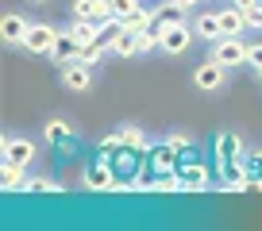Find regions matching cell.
Wrapping results in <instances>:
<instances>
[{"label": "cell", "instance_id": "cell-1", "mask_svg": "<svg viewBox=\"0 0 262 231\" xmlns=\"http://www.w3.org/2000/svg\"><path fill=\"white\" fill-rule=\"evenodd\" d=\"M116 181H120V177H116V166L108 162V158L89 162V166H85V173H81V185H85L89 193H112Z\"/></svg>", "mask_w": 262, "mask_h": 231}, {"label": "cell", "instance_id": "cell-2", "mask_svg": "<svg viewBox=\"0 0 262 231\" xmlns=\"http://www.w3.org/2000/svg\"><path fill=\"white\" fill-rule=\"evenodd\" d=\"M212 62H220V66L235 70L247 62V42L239 39V35H224V39L212 42Z\"/></svg>", "mask_w": 262, "mask_h": 231}, {"label": "cell", "instance_id": "cell-3", "mask_svg": "<svg viewBox=\"0 0 262 231\" xmlns=\"http://www.w3.org/2000/svg\"><path fill=\"white\" fill-rule=\"evenodd\" d=\"M178 173H181L185 193H208V185H212V170H208L205 162H185V158H181Z\"/></svg>", "mask_w": 262, "mask_h": 231}, {"label": "cell", "instance_id": "cell-4", "mask_svg": "<svg viewBox=\"0 0 262 231\" xmlns=\"http://www.w3.org/2000/svg\"><path fill=\"white\" fill-rule=\"evenodd\" d=\"M62 70V85L70 93H85V89H93V66L89 62H81V58H77V62H66V66H58Z\"/></svg>", "mask_w": 262, "mask_h": 231}, {"label": "cell", "instance_id": "cell-5", "mask_svg": "<svg viewBox=\"0 0 262 231\" xmlns=\"http://www.w3.org/2000/svg\"><path fill=\"white\" fill-rule=\"evenodd\" d=\"M224 81H228V66H220V62H212V58L193 70V85H196V89H205V93H216Z\"/></svg>", "mask_w": 262, "mask_h": 231}, {"label": "cell", "instance_id": "cell-6", "mask_svg": "<svg viewBox=\"0 0 262 231\" xmlns=\"http://www.w3.org/2000/svg\"><path fill=\"white\" fill-rule=\"evenodd\" d=\"M54 42H58V31H54L50 24H31L24 47L31 50V54H50V50H54Z\"/></svg>", "mask_w": 262, "mask_h": 231}, {"label": "cell", "instance_id": "cell-7", "mask_svg": "<svg viewBox=\"0 0 262 231\" xmlns=\"http://www.w3.org/2000/svg\"><path fill=\"white\" fill-rule=\"evenodd\" d=\"M112 0H74V19H93V24H104L112 19Z\"/></svg>", "mask_w": 262, "mask_h": 231}, {"label": "cell", "instance_id": "cell-8", "mask_svg": "<svg viewBox=\"0 0 262 231\" xmlns=\"http://www.w3.org/2000/svg\"><path fill=\"white\" fill-rule=\"evenodd\" d=\"M0 150H4V162H16V166L35 162V143L31 139H19V135L4 139V143H0Z\"/></svg>", "mask_w": 262, "mask_h": 231}, {"label": "cell", "instance_id": "cell-9", "mask_svg": "<svg viewBox=\"0 0 262 231\" xmlns=\"http://www.w3.org/2000/svg\"><path fill=\"white\" fill-rule=\"evenodd\" d=\"M27 31H31V24H27L24 16H16V12L0 19V42H8V47H24Z\"/></svg>", "mask_w": 262, "mask_h": 231}, {"label": "cell", "instance_id": "cell-10", "mask_svg": "<svg viewBox=\"0 0 262 231\" xmlns=\"http://www.w3.org/2000/svg\"><path fill=\"white\" fill-rule=\"evenodd\" d=\"M147 162L155 166L158 173H170V170H178V166H181V150L173 147V143H158V147H150Z\"/></svg>", "mask_w": 262, "mask_h": 231}, {"label": "cell", "instance_id": "cell-11", "mask_svg": "<svg viewBox=\"0 0 262 231\" xmlns=\"http://www.w3.org/2000/svg\"><path fill=\"white\" fill-rule=\"evenodd\" d=\"M27 166H16V162H4L0 166V189L4 193H27V181L31 177H24Z\"/></svg>", "mask_w": 262, "mask_h": 231}, {"label": "cell", "instance_id": "cell-12", "mask_svg": "<svg viewBox=\"0 0 262 231\" xmlns=\"http://www.w3.org/2000/svg\"><path fill=\"white\" fill-rule=\"evenodd\" d=\"M50 58H54L58 66H66V62H77V58H81V42H77L70 31H62V35H58V42H54V50H50Z\"/></svg>", "mask_w": 262, "mask_h": 231}, {"label": "cell", "instance_id": "cell-13", "mask_svg": "<svg viewBox=\"0 0 262 231\" xmlns=\"http://www.w3.org/2000/svg\"><path fill=\"white\" fill-rule=\"evenodd\" d=\"M235 158H243V139L235 131L216 135V162H235Z\"/></svg>", "mask_w": 262, "mask_h": 231}, {"label": "cell", "instance_id": "cell-14", "mask_svg": "<svg viewBox=\"0 0 262 231\" xmlns=\"http://www.w3.org/2000/svg\"><path fill=\"white\" fill-rule=\"evenodd\" d=\"M216 19H220V35H243L247 31V16H243V8H220L216 12Z\"/></svg>", "mask_w": 262, "mask_h": 231}, {"label": "cell", "instance_id": "cell-15", "mask_svg": "<svg viewBox=\"0 0 262 231\" xmlns=\"http://www.w3.org/2000/svg\"><path fill=\"white\" fill-rule=\"evenodd\" d=\"M193 31L201 35V39H208V42L224 39V35H220V19H216V12H201V16H196V24H193Z\"/></svg>", "mask_w": 262, "mask_h": 231}, {"label": "cell", "instance_id": "cell-16", "mask_svg": "<svg viewBox=\"0 0 262 231\" xmlns=\"http://www.w3.org/2000/svg\"><path fill=\"white\" fill-rule=\"evenodd\" d=\"M108 50H112L116 58H131V54H139V35H131V31H120L112 42H108Z\"/></svg>", "mask_w": 262, "mask_h": 231}, {"label": "cell", "instance_id": "cell-17", "mask_svg": "<svg viewBox=\"0 0 262 231\" xmlns=\"http://www.w3.org/2000/svg\"><path fill=\"white\" fill-rule=\"evenodd\" d=\"M42 135H47V143H70V135H74V127L66 124V120H47V127H42Z\"/></svg>", "mask_w": 262, "mask_h": 231}, {"label": "cell", "instance_id": "cell-18", "mask_svg": "<svg viewBox=\"0 0 262 231\" xmlns=\"http://www.w3.org/2000/svg\"><path fill=\"white\" fill-rule=\"evenodd\" d=\"M66 31L74 35V39L81 42V47H85V42H93V39H97V24H93V19H74V24L66 27Z\"/></svg>", "mask_w": 262, "mask_h": 231}, {"label": "cell", "instance_id": "cell-19", "mask_svg": "<svg viewBox=\"0 0 262 231\" xmlns=\"http://www.w3.org/2000/svg\"><path fill=\"white\" fill-rule=\"evenodd\" d=\"M104 54H108V42H100V39H93V42L81 47V62H89V66H97Z\"/></svg>", "mask_w": 262, "mask_h": 231}, {"label": "cell", "instance_id": "cell-20", "mask_svg": "<svg viewBox=\"0 0 262 231\" xmlns=\"http://www.w3.org/2000/svg\"><path fill=\"white\" fill-rule=\"evenodd\" d=\"M27 193H42V197H50V193H62V185L50 181V177H31V181H27Z\"/></svg>", "mask_w": 262, "mask_h": 231}, {"label": "cell", "instance_id": "cell-21", "mask_svg": "<svg viewBox=\"0 0 262 231\" xmlns=\"http://www.w3.org/2000/svg\"><path fill=\"white\" fill-rule=\"evenodd\" d=\"M166 143H173V147H178V150H193V147H196V139H193V135H189V131H173V135H170V139H166Z\"/></svg>", "mask_w": 262, "mask_h": 231}, {"label": "cell", "instance_id": "cell-22", "mask_svg": "<svg viewBox=\"0 0 262 231\" xmlns=\"http://www.w3.org/2000/svg\"><path fill=\"white\" fill-rule=\"evenodd\" d=\"M155 47H158V35H155V27L139 31V54H147V50H155Z\"/></svg>", "mask_w": 262, "mask_h": 231}, {"label": "cell", "instance_id": "cell-23", "mask_svg": "<svg viewBox=\"0 0 262 231\" xmlns=\"http://www.w3.org/2000/svg\"><path fill=\"white\" fill-rule=\"evenodd\" d=\"M135 8H143V4H139V0H112V12H116V16H127V12H135Z\"/></svg>", "mask_w": 262, "mask_h": 231}, {"label": "cell", "instance_id": "cell-24", "mask_svg": "<svg viewBox=\"0 0 262 231\" xmlns=\"http://www.w3.org/2000/svg\"><path fill=\"white\" fill-rule=\"evenodd\" d=\"M247 66H251V70H262V42L247 47Z\"/></svg>", "mask_w": 262, "mask_h": 231}, {"label": "cell", "instance_id": "cell-25", "mask_svg": "<svg viewBox=\"0 0 262 231\" xmlns=\"http://www.w3.org/2000/svg\"><path fill=\"white\" fill-rule=\"evenodd\" d=\"M243 16H247V27H254V31H258V27H262V0L254 4V8H247Z\"/></svg>", "mask_w": 262, "mask_h": 231}, {"label": "cell", "instance_id": "cell-26", "mask_svg": "<svg viewBox=\"0 0 262 231\" xmlns=\"http://www.w3.org/2000/svg\"><path fill=\"white\" fill-rule=\"evenodd\" d=\"M166 4H170V8H196V4H201V0H166Z\"/></svg>", "mask_w": 262, "mask_h": 231}, {"label": "cell", "instance_id": "cell-27", "mask_svg": "<svg viewBox=\"0 0 262 231\" xmlns=\"http://www.w3.org/2000/svg\"><path fill=\"white\" fill-rule=\"evenodd\" d=\"M231 4H235V8H243V12H247V8H254V4H258V0H231Z\"/></svg>", "mask_w": 262, "mask_h": 231}, {"label": "cell", "instance_id": "cell-28", "mask_svg": "<svg viewBox=\"0 0 262 231\" xmlns=\"http://www.w3.org/2000/svg\"><path fill=\"white\" fill-rule=\"evenodd\" d=\"M31 4H50V0H31Z\"/></svg>", "mask_w": 262, "mask_h": 231}, {"label": "cell", "instance_id": "cell-29", "mask_svg": "<svg viewBox=\"0 0 262 231\" xmlns=\"http://www.w3.org/2000/svg\"><path fill=\"white\" fill-rule=\"evenodd\" d=\"M258 77H262V70H258Z\"/></svg>", "mask_w": 262, "mask_h": 231}]
</instances>
